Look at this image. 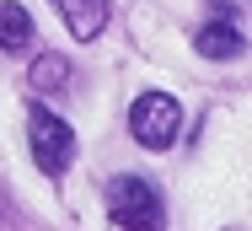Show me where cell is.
I'll use <instances>...</instances> for the list:
<instances>
[{
	"instance_id": "1",
	"label": "cell",
	"mask_w": 252,
	"mask_h": 231,
	"mask_svg": "<svg viewBox=\"0 0 252 231\" xmlns=\"http://www.w3.org/2000/svg\"><path fill=\"white\" fill-rule=\"evenodd\" d=\"M107 210H113V221L124 231H161L166 226L161 188L145 183V178H134V172H124V178L107 183Z\"/></svg>"
},
{
	"instance_id": "2",
	"label": "cell",
	"mask_w": 252,
	"mask_h": 231,
	"mask_svg": "<svg viewBox=\"0 0 252 231\" xmlns=\"http://www.w3.org/2000/svg\"><path fill=\"white\" fill-rule=\"evenodd\" d=\"M177 129H183V108H177V97H166V92H145L129 108V135L140 140L145 151H172Z\"/></svg>"
},
{
	"instance_id": "3",
	"label": "cell",
	"mask_w": 252,
	"mask_h": 231,
	"mask_svg": "<svg viewBox=\"0 0 252 231\" xmlns=\"http://www.w3.org/2000/svg\"><path fill=\"white\" fill-rule=\"evenodd\" d=\"M27 140H32V156H38V167L59 178L70 161H75V129L54 113V108H32L27 113Z\"/></svg>"
},
{
	"instance_id": "4",
	"label": "cell",
	"mask_w": 252,
	"mask_h": 231,
	"mask_svg": "<svg viewBox=\"0 0 252 231\" xmlns=\"http://www.w3.org/2000/svg\"><path fill=\"white\" fill-rule=\"evenodd\" d=\"M193 43H199L204 59H242V48H247L242 5H209V16H204V27H199Z\"/></svg>"
},
{
	"instance_id": "5",
	"label": "cell",
	"mask_w": 252,
	"mask_h": 231,
	"mask_svg": "<svg viewBox=\"0 0 252 231\" xmlns=\"http://www.w3.org/2000/svg\"><path fill=\"white\" fill-rule=\"evenodd\" d=\"M59 5V16H64V27L86 43V38H97L102 27H107V0H54Z\"/></svg>"
},
{
	"instance_id": "6",
	"label": "cell",
	"mask_w": 252,
	"mask_h": 231,
	"mask_svg": "<svg viewBox=\"0 0 252 231\" xmlns=\"http://www.w3.org/2000/svg\"><path fill=\"white\" fill-rule=\"evenodd\" d=\"M32 16L16 5V0H0V48H11V54H22V48H32Z\"/></svg>"
},
{
	"instance_id": "7",
	"label": "cell",
	"mask_w": 252,
	"mask_h": 231,
	"mask_svg": "<svg viewBox=\"0 0 252 231\" xmlns=\"http://www.w3.org/2000/svg\"><path fill=\"white\" fill-rule=\"evenodd\" d=\"M27 81H32L38 92H59V86L70 81V59H59V54H43V59L27 70Z\"/></svg>"
},
{
	"instance_id": "8",
	"label": "cell",
	"mask_w": 252,
	"mask_h": 231,
	"mask_svg": "<svg viewBox=\"0 0 252 231\" xmlns=\"http://www.w3.org/2000/svg\"><path fill=\"white\" fill-rule=\"evenodd\" d=\"M215 5H242V0H215Z\"/></svg>"
}]
</instances>
